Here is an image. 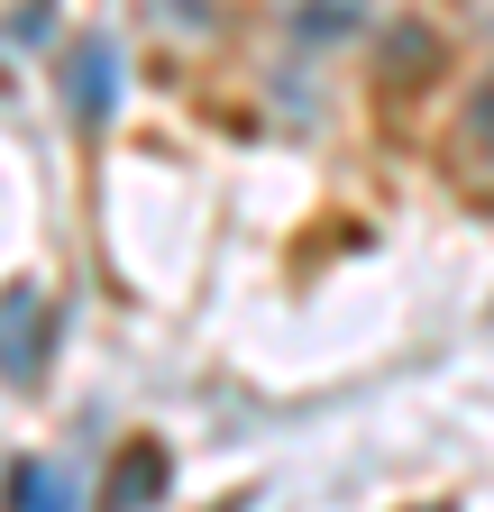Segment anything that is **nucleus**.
Listing matches in <instances>:
<instances>
[{
    "label": "nucleus",
    "mask_w": 494,
    "mask_h": 512,
    "mask_svg": "<svg viewBox=\"0 0 494 512\" xmlns=\"http://www.w3.org/2000/svg\"><path fill=\"white\" fill-rule=\"evenodd\" d=\"M65 110H74L83 128H101V119L119 110V46H110L101 28H83V37H74V64H65Z\"/></svg>",
    "instance_id": "nucleus-1"
},
{
    "label": "nucleus",
    "mask_w": 494,
    "mask_h": 512,
    "mask_svg": "<svg viewBox=\"0 0 494 512\" xmlns=\"http://www.w3.org/2000/svg\"><path fill=\"white\" fill-rule=\"evenodd\" d=\"M37 366H46V302H37V284H10L0 293V375L37 384Z\"/></svg>",
    "instance_id": "nucleus-2"
},
{
    "label": "nucleus",
    "mask_w": 494,
    "mask_h": 512,
    "mask_svg": "<svg viewBox=\"0 0 494 512\" xmlns=\"http://www.w3.org/2000/svg\"><path fill=\"white\" fill-rule=\"evenodd\" d=\"M10 503H19V512H74V485L55 476V467H19V476H10Z\"/></svg>",
    "instance_id": "nucleus-3"
},
{
    "label": "nucleus",
    "mask_w": 494,
    "mask_h": 512,
    "mask_svg": "<svg viewBox=\"0 0 494 512\" xmlns=\"http://www.w3.org/2000/svg\"><path fill=\"white\" fill-rule=\"evenodd\" d=\"M165 494V448H138L129 467H119V494H110V512H129V503H156Z\"/></svg>",
    "instance_id": "nucleus-4"
}]
</instances>
